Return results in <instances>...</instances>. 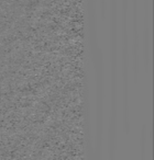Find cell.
<instances>
[{"mask_svg":"<svg viewBox=\"0 0 154 160\" xmlns=\"http://www.w3.org/2000/svg\"><path fill=\"white\" fill-rule=\"evenodd\" d=\"M128 0H122V76H123V123L125 129L129 133V104H128V67H129V56H128V36L127 23H125V11H127Z\"/></svg>","mask_w":154,"mask_h":160,"instance_id":"cell-1","label":"cell"},{"mask_svg":"<svg viewBox=\"0 0 154 160\" xmlns=\"http://www.w3.org/2000/svg\"><path fill=\"white\" fill-rule=\"evenodd\" d=\"M133 2V64L135 81L139 73V0H132Z\"/></svg>","mask_w":154,"mask_h":160,"instance_id":"cell-2","label":"cell"},{"mask_svg":"<svg viewBox=\"0 0 154 160\" xmlns=\"http://www.w3.org/2000/svg\"><path fill=\"white\" fill-rule=\"evenodd\" d=\"M145 31H144V59L146 65V70H149L150 62V0H145Z\"/></svg>","mask_w":154,"mask_h":160,"instance_id":"cell-3","label":"cell"},{"mask_svg":"<svg viewBox=\"0 0 154 160\" xmlns=\"http://www.w3.org/2000/svg\"><path fill=\"white\" fill-rule=\"evenodd\" d=\"M146 142H147V129L146 126L143 125L142 131H141V138H140V160H145V156H146Z\"/></svg>","mask_w":154,"mask_h":160,"instance_id":"cell-4","label":"cell"}]
</instances>
